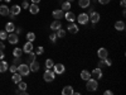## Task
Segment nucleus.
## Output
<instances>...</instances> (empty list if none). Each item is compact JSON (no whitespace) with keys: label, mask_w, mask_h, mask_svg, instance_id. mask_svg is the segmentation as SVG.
I'll list each match as a JSON object with an SVG mask.
<instances>
[{"label":"nucleus","mask_w":126,"mask_h":95,"mask_svg":"<svg viewBox=\"0 0 126 95\" xmlns=\"http://www.w3.org/2000/svg\"><path fill=\"white\" fill-rule=\"evenodd\" d=\"M32 3H33V4H39L40 0H32Z\"/></svg>","instance_id":"8fccbe9b"},{"label":"nucleus","mask_w":126,"mask_h":95,"mask_svg":"<svg viewBox=\"0 0 126 95\" xmlns=\"http://www.w3.org/2000/svg\"><path fill=\"white\" fill-rule=\"evenodd\" d=\"M8 42L10 45H16L18 42H19V36L16 34V33H13L12 32V34H8Z\"/></svg>","instance_id":"1a4fd4ad"},{"label":"nucleus","mask_w":126,"mask_h":95,"mask_svg":"<svg viewBox=\"0 0 126 95\" xmlns=\"http://www.w3.org/2000/svg\"><path fill=\"white\" fill-rule=\"evenodd\" d=\"M4 57H5L4 51H0V60H4Z\"/></svg>","instance_id":"49530a36"},{"label":"nucleus","mask_w":126,"mask_h":95,"mask_svg":"<svg viewBox=\"0 0 126 95\" xmlns=\"http://www.w3.org/2000/svg\"><path fill=\"white\" fill-rule=\"evenodd\" d=\"M9 13H10V8H8V5H5V4H1V5H0V15L8 17Z\"/></svg>","instance_id":"ddd939ff"},{"label":"nucleus","mask_w":126,"mask_h":95,"mask_svg":"<svg viewBox=\"0 0 126 95\" xmlns=\"http://www.w3.org/2000/svg\"><path fill=\"white\" fill-rule=\"evenodd\" d=\"M52 15H53V18H54V19L61 20L62 18H64V12H63L62 9H54L53 12H52Z\"/></svg>","instance_id":"9d476101"},{"label":"nucleus","mask_w":126,"mask_h":95,"mask_svg":"<svg viewBox=\"0 0 126 95\" xmlns=\"http://www.w3.org/2000/svg\"><path fill=\"white\" fill-rule=\"evenodd\" d=\"M27 55H28V56H27V63H28V65H29L30 62H33V61H34V60L37 58V55L34 53L33 51H30V52H28Z\"/></svg>","instance_id":"412c9836"},{"label":"nucleus","mask_w":126,"mask_h":95,"mask_svg":"<svg viewBox=\"0 0 126 95\" xmlns=\"http://www.w3.org/2000/svg\"><path fill=\"white\" fill-rule=\"evenodd\" d=\"M0 1H1V0H0Z\"/></svg>","instance_id":"5fc2aeb1"},{"label":"nucleus","mask_w":126,"mask_h":95,"mask_svg":"<svg viewBox=\"0 0 126 95\" xmlns=\"http://www.w3.org/2000/svg\"><path fill=\"white\" fill-rule=\"evenodd\" d=\"M54 77H56V73L54 71H52L50 69H46L44 73H43V79L46 82H52V81H54Z\"/></svg>","instance_id":"7ed1b4c3"},{"label":"nucleus","mask_w":126,"mask_h":95,"mask_svg":"<svg viewBox=\"0 0 126 95\" xmlns=\"http://www.w3.org/2000/svg\"><path fill=\"white\" fill-rule=\"evenodd\" d=\"M91 75L96 79V80H101L102 79V76H103V73H102V69H100V67H96V69H93L92 70V72H91Z\"/></svg>","instance_id":"6e6552de"},{"label":"nucleus","mask_w":126,"mask_h":95,"mask_svg":"<svg viewBox=\"0 0 126 95\" xmlns=\"http://www.w3.org/2000/svg\"><path fill=\"white\" fill-rule=\"evenodd\" d=\"M120 5L125 9V6H126V1H125V0H121V1H120Z\"/></svg>","instance_id":"09e8293b"},{"label":"nucleus","mask_w":126,"mask_h":95,"mask_svg":"<svg viewBox=\"0 0 126 95\" xmlns=\"http://www.w3.org/2000/svg\"><path fill=\"white\" fill-rule=\"evenodd\" d=\"M103 62H105V66H109V67H110V66L112 65V61H111V60H110L109 57L103 58Z\"/></svg>","instance_id":"e433bc0d"},{"label":"nucleus","mask_w":126,"mask_h":95,"mask_svg":"<svg viewBox=\"0 0 126 95\" xmlns=\"http://www.w3.org/2000/svg\"><path fill=\"white\" fill-rule=\"evenodd\" d=\"M5 49V45L3 43V41H0V51H4Z\"/></svg>","instance_id":"c03bdc74"},{"label":"nucleus","mask_w":126,"mask_h":95,"mask_svg":"<svg viewBox=\"0 0 126 95\" xmlns=\"http://www.w3.org/2000/svg\"><path fill=\"white\" fill-rule=\"evenodd\" d=\"M9 71H10V72H12V73H14V72H16V71H18V66H16V65H14V63H13V65H12V66H10V67H9Z\"/></svg>","instance_id":"4c0bfd02"},{"label":"nucleus","mask_w":126,"mask_h":95,"mask_svg":"<svg viewBox=\"0 0 126 95\" xmlns=\"http://www.w3.org/2000/svg\"><path fill=\"white\" fill-rule=\"evenodd\" d=\"M28 9H29L30 14H34V15H35V14H38V13H39V10H40V9H39V6H38V4H30Z\"/></svg>","instance_id":"a211bd4d"},{"label":"nucleus","mask_w":126,"mask_h":95,"mask_svg":"<svg viewBox=\"0 0 126 95\" xmlns=\"http://www.w3.org/2000/svg\"><path fill=\"white\" fill-rule=\"evenodd\" d=\"M93 10H94V6H93V5L91 4V5L88 6V13H87V14H90V13H92V12H93Z\"/></svg>","instance_id":"79ce46f5"},{"label":"nucleus","mask_w":126,"mask_h":95,"mask_svg":"<svg viewBox=\"0 0 126 95\" xmlns=\"http://www.w3.org/2000/svg\"><path fill=\"white\" fill-rule=\"evenodd\" d=\"M18 72L20 73L22 76H29L30 73V69H29V65L28 63H20V65H18Z\"/></svg>","instance_id":"f03ea898"},{"label":"nucleus","mask_w":126,"mask_h":95,"mask_svg":"<svg viewBox=\"0 0 126 95\" xmlns=\"http://www.w3.org/2000/svg\"><path fill=\"white\" fill-rule=\"evenodd\" d=\"M59 28H62V23H61V20L54 19V22H52V24H50V29H52V30H58Z\"/></svg>","instance_id":"f3484780"},{"label":"nucleus","mask_w":126,"mask_h":95,"mask_svg":"<svg viewBox=\"0 0 126 95\" xmlns=\"http://www.w3.org/2000/svg\"><path fill=\"white\" fill-rule=\"evenodd\" d=\"M18 86H19V90H27L28 89V84L24 82V81H20V82H18Z\"/></svg>","instance_id":"2f4dec72"},{"label":"nucleus","mask_w":126,"mask_h":95,"mask_svg":"<svg viewBox=\"0 0 126 95\" xmlns=\"http://www.w3.org/2000/svg\"><path fill=\"white\" fill-rule=\"evenodd\" d=\"M8 38V32L4 29V30H0V41H4Z\"/></svg>","instance_id":"473e14b6"},{"label":"nucleus","mask_w":126,"mask_h":95,"mask_svg":"<svg viewBox=\"0 0 126 95\" xmlns=\"http://www.w3.org/2000/svg\"><path fill=\"white\" fill-rule=\"evenodd\" d=\"M110 1L111 0H98V3L101 5H107V4H110Z\"/></svg>","instance_id":"ea45409f"},{"label":"nucleus","mask_w":126,"mask_h":95,"mask_svg":"<svg viewBox=\"0 0 126 95\" xmlns=\"http://www.w3.org/2000/svg\"><path fill=\"white\" fill-rule=\"evenodd\" d=\"M22 8H23V9H28V8H29L28 0H23V3H22Z\"/></svg>","instance_id":"58836bf2"},{"label":"nucleus","mask_w":126,"mask_h":95,"mask_svg":"<svg viewBox=\"0 0 126 95\" xmlns=\"http://www.w3.org/2000/svg\"><path fill=\"white\" fill-rule=\"evenodd\" d=\"M91 77H92V75H91V72H90L88 70H82V71H81V79H82V80L87 81V80L91 79Z\"/></svg>","instance_id":"6ab92c4d"},{"label":"nucleus","mask_w":126,"mask_h":95,"mask_svg":"<svg viewBox=\"0 0 126 95\" xmlns=\"http://www.w3.org/2000/svg\"><path fill=\"white\" fill-rule=\"evenodd\" d=\"M66 1H69V3H72V1H75V0H66Z\"/></svg>","instance_id":"603ef678"},{"label":"nucleus","mask_w":126,"mask_h":95,"mask_svg":"<svg viewBox=\"0 0 126 95\" xmlns=\"http://www.w3.org/2000/svg\"><path fill=\"white\" fill-rule=\"evenodd\" d=\"M62 94L63 95H72L73 94V88L71 85L64 86V88H63V90H62Z\"/></svg>","instance_id":"5701e85b"},{"label":"nucleus","mask_w":126,"mask_h":95,"mask_svg":"<svg viewBox=\"0 0 126 95\" xmlns=\"http://www.w3.org/2000/svg\"><path fill=\"white\" fill-rule=\"evenodd\" d=\"M10 19H12V22L13 20H15V18H16V15H14V14H12V13H9V15H8Z\"/></svg>","instance_id":"37998d69"},{"label":"nucleus","mask_w":126,"mask_h":95,"mask_svg":"<svg viewBox=\"0 0 126 95\" xmlns=\"http://www.w3.org/2000/svg\"><path fill=\"white\" fill-rule=\"evenodd\" d=\"M6 70H8V62L1 60L0 61V72H5Z\"/></svg>","instance_id":"cd10ccee"},{"label":"nucleus","mask_w":126,"mask_h":95,"mask_svg":"<svg viewBox=\"0 0 126 95\" xmlns=\"http://www.w3.org/2000/svg\"><path fill=\"white\" fill-rule=\"evenodd\" d=\"M25 38H27V41H29V42H34V41H35V34L33 33V32H28V33L25 34Z\"/></svg>","instance_id":"c85d7f7f"},{"label":"nucleus","mask_w":126,"mask_h":95,"mask_svg":"<svg viewBox=\"0 0 126 95\" xmlns=\"http://www.w3.org/2000/svg\"><path fill=\"white\" fill-rule=\"evenodd\" d=\"M121 15H122V17H125V15H126V10H125V9L122 10V14H121Z\"/></svg>","instance_id":"3c124183"},{"label":"nucleus","mask_w":126,"mask_h":95,"mask_svg":"<svg viewBox=\"0 0 126 95\" xmlns=\"http://www.w3.org/2000/svg\"><path fill=\"white\" fill-rule=\"evenodd\" d=\"M78 5L82 9H86L91 5V0H78Z\"/></svg>","instance_id":"4be33fe9"},{"label":"nucleus","mask_w":126,"mask_h":95,"mask_svg":"<svg viewBox=\"0 0 126 95\" xmlns=\"http://www.w3.org/2000/svg\"><path fill=\"white\" fill-rule=\"evenodd\" d=\"M71 6H72V5H71V3H69V1H63V3H62V8H61V9L63 10V12H68V10H71Z\"/></svg>","instance_id":"bb28decb"},{"label":"nucleus","mask_w":126,"mask_h":95,"mask_svg":"<svg viewBox=\"0 0 126 95\" xmlns=\"http://www.w3.org/2000/svg\"><path fill=\"white\" fill-rule=\"evenodd\" d=\"M97 56H98V58H100V60L106 58V57H109V51H107L106 48L101 47V48H98V49H97Z\"/></svg>","instance_id":"9b49d317"},{"label":"nucleus","mask_w":126,"mask_h":95,"mask_svg":"<svg viewBox=\"0 0 126 95\" xmlns=\"http://www.w3.org/2000/svg\"><path fill=\"white\" fill-rule=\"evenodd\" d=\"M115 29H116V30H124L125 29L124 20H117V22L115 23Z\"/></svg>","instance_id":"393cba45"},{"label":"nucleus","mask_w":126,"mask_h":95,"mask_svg":"<svg viewBox=\"0 0 126 95\" xmlns=\"http://www.w3.org/2000/svg\"><path fill=\"white\" fill-rule=\"evenodd\" d=\"M5 30L8 32V33H12V32H14V30H15V24H14V22H8V23L5 24Z\"/></svg>","instance_id":"aec40b11"},{"label":"nucleus","mask_w":126,"mask_h":95,"mask_svg":"<svg viewBox=\"0 0 126 95\" xmlns=\"http://www.w3.org/2000/svg\"><path fill=\"white\" fill-rule=\"evenodd\" d=\"M88 17H90V22H91L92 24H97V23L100 22V19H101L98 12H94V10H93L92 13L88 14Z\"/></svg>","instance_id":"423d86ee"},{"label":"nucleus","mask_w":126,"mask_h":95,"mask_svg":"<svg viewBox=\"0 0 126 95\" xmlns=\"http://www.w3.org/2000/svg\"><path fill=\"white\" fill-rule=\"evenodd\" d=\"M14 32H15V33L19 36L20 33H22V28H15V30H14Z\"/></svg>","instance_id":"a18cd8bd"},{"label":"nucleus","mask_w":126,"mask_h":95,"mask_svg":"<svg viewBox=\"0 0 126 95\" xmlns=\"http://www.w3.org/2000/svg\"><path fill=\"white\" fill-rule=\"evenodd\" d=\"M22 75H20V73L16 71V72H14L13 73V77H12V80H13V82H15V84H18V82H20L22 81Z\"/></svg>","instance_id":"b1692460"},{"label":"nucleus","mask_w":126,"mask_h":95,"mask_svg":"<svg viewBox=\"0 0 126 95\" xmlns=\"http://www.w3.org/2000/svg\"><path fill=\"white\" fill-rule=\"evenodd\" d=\"M57 39H58V37H57V34H56V33H52V34H49V41H50L53 45L57 42Z\"/></svg>","instance_id":"72a5a7b5"},{"label":"nucleus","mask_w":126,"mask_h":95,"mask_svg":"<svg viewBox=\"0 0 126 95\" xmlns=\"http://www.w3.org/2000/svg\"><path fill=\"white\" fill-rule=\"evenodd\" d=\"M66 33H67V30L66 29H62V28H59L58 30H56V34H57L58 38H64L66 37Z\"/></svg>","instance_id":"a878e982"},{"label":"nucleus","mask_w":126,"mask_h":95,"mask_svg":"<svg viewBox=\"0 0 126 95\" xmlns=\"http://www.w3.org/2000/svg\"><path fill=\"white\" fill-rule=\"evenodd\" d=\"M5 1H6V3H10V0H5Z\"/></svg>","instance_id":"864d4df0"},{"label":"nucleus","mask_w":126,"mask_h":95,"mask_svg":"<svg viewBox=\"0 0 126 95\" xmlns=\"http://www.w3.org/2000/svg\"><path fill=\"white\" fill-rule=\"evenodd\" d=\"M13 55H14V57H22L23 49H22V48H15V49L13 51Z\"/></svg>","instance_id":"7c9ffc66"},{"label":"nucleus","mask_w":126,"mask_h":95,"mask_svg":"<svg viewBox=\"0 0 126 95\" xmlns=\"http://www.w3.org/2000/svg\"><path fill=\"white\" fill-rule=\"evenodd\" d=\"M67 30L71 34H76V33H78L79 29H78V25L75 22H69V24H67Z\"/></svg>","instance_id":"0eeeda50"},{"label":"nucleus","mask_w":126,"mask_h":95,"mask_svg":"<svg viewBox=\"0 0 126 95\" xmlns=\"http://www.w3.org/2000/svg\"><path fill=\"white\" fill-rule=\"evenodd\" d=\"M52 69H53V71H54L56 75H62V73L66 71V67H64V65H63V63H54Z\"/></svg>","instance_id":"39448f33"},{"label":"nucleus","mask_w":126,"mask_h":95,"mask_svg":"<svg viewBox=\"0 0 126 95\" xmlns=\"http://www.w3.org/2000/svg\"><path fill=\"white\" fill-rule=\"evenodd\" d=\"M103 94H105V95H112L113 93H112L111 90H105V93H103Z\"/></svg>","instance_id":"de8ad7c7"},{"label":"nucleus","mask_w":126,"mask_h":95,"mask_svg":"<svg viewBox=\"0 0 126 95\" xmlns=\"http://www.w3.org/2000/svg\"><path fill=\"white\" fill-rule=\"evenodd\" d=\"M86 89L88 91H96L98 89V81L96 79H88L87 80V84H86Z\"/></svg>","instance_id":"f257e3e1"},{"label":"nucleus","mask_w":126,"mask_h":95,"mask_svg":"<svg viewBox=\"0 0 126 95\" xmlns=\"http://www.w3.org/2000/svg\"><path fill=\"white\" fill-rule=\"evenodd\" d=\"M97 67H100V69L105 67V62H103V60H100V61H98V63H97Z\"/></svg>","instance_id":"a19ab883"},{"label":"nucleus","mask_w":126,"mask_h":95,"mask_svg":"<svg viewBox=\"0 0 126 95\" xmlns=\"http://www.w3.org/2000/svg\"><path fill=\"white\" fill-rule=\"evenodd\" d=\"M43 53H44V48L42 47V46H39V47L37 48V51H35V55L40 56V55H43Z\"/></svg>","instance_id":"f704fd0d"},{"label":"nucleus","mask_w":126,"mask_h":95,"mask_svg":"<svg viewBox=\"0 0 126 95\" xmlns=\"http://www.w3.org/2000/svg\"><path fill=\"white\" fill-rule=\"evenodd\" d=\"M29 69H30V71H33V72H38L39 69H40L39 62H38L37 60H34L33 62H30V63H29Z\"/></svg>","instance_id":"4468645a"},{"label":"nucleus","mask_w":126,"mask_h":95,"mask_svg":"<svg viewBox=\"0 0 126 95\" xmlns=\"http://www.w3.org/2000/svg\"><path fill=\"white\" fill-rule=\"evenodd\" d=\"M13 63L14 65H20V63H22V57H14V60H13Z\"/></svg>","instance_id":"c9c22d12"},{"label":"nucleus","mask_w":126,"mask_h":95,"mask_svg":"<svg viewBox=\"0 0 126 95\" xmlns=\"http://www.w3.org/2000/svg\"><path fill=\"white\" fill-rule=\"evenodd\" d=\"M76 19L78 20V24H82V25H86L90 22V17L87 13H79L78 17H76Z\"/></svg>","instance_id":"20e7f679"},{"label":"nucleus","mask_w":126,"mask_h":95,"mask_svg":"<svg viewBox=\"0 0 126 95\" xmlns=\"http://www.w3.org/2000/svg\"><path fill=\"white\" fill-rule=\"evenodd\" d=\"M20 10H22V6H20V5H18V4H14L12 8H10V13L18 17V15L20 14Z\"/></svg>","instance_id":"2eb2a0df"},{"label":"nucleus","mask_w":126,"mask_h":95,"mask_svg":"<svg viewBox=\"0 0 126 95\" xmlns=\"http://www.w3.org/2000/svg\"><path fill=\"white\" fill-rule=\"evenodd\" d=\"M46 69H52V67H53V65H54V62H53V60H52V58H47L46 60Z\"/></svg>","instance_id":"c756f323"},{"label":"nucleus","mask_w":126,"mask_h":95,"mask_svg":"<svg viewBox=\"0 0 126 95\" xmlns=\"http://www.w3.org/2000/svg\"><path fill=\"white\" fill-rule=\"evenodd\" d=\"M22 49H23V52H25V53H28V52H30V51H33V42L27 41Z\"/></svg>","instance_id":"dca6fc26"},{"label":"nucleus","mask_w":126,"mask_h":95,"mask_svg":"<svg viewBox=\"0 0 126 95\" xmlns=\"http://www.w3.org/2000/svg\"><path fill=\"white\" fill-rule=\"evenodd\" d=\"M64 18L67 22H75L76 20V14L71 12V10H68V12H64Z\"/></svg>","instance_id":"f8f14e48"}]
</instances>
